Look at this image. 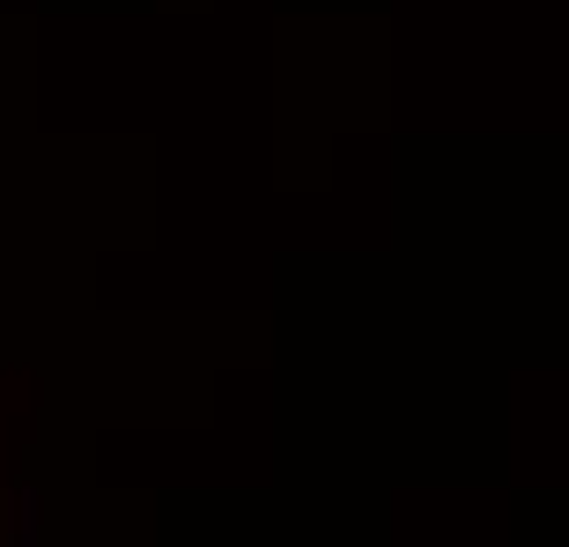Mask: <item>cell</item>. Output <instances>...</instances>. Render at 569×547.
<instances>
[{"label": "cell", "mask_w": 569, "mask_h": 547, "mask_svg": "<svg viewBox=\"0 0 569 547\" xmlns=\"http://www.w3.org/2000/svg\"><path fill=\"white\" fill-rule=\"evenodd\" d=\"M0 540H8V496H0Z\"/></svg>", "instance_id": "1"}]
</instances>
